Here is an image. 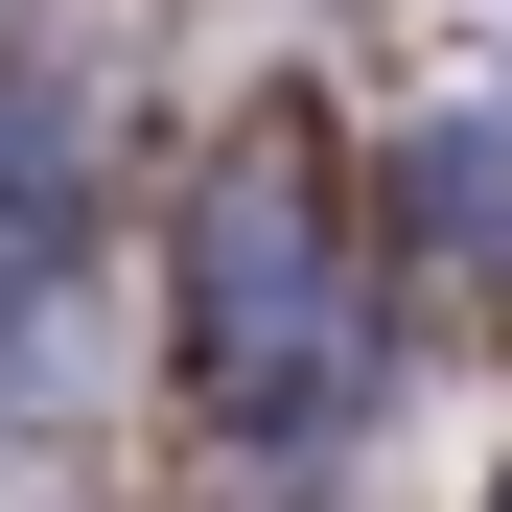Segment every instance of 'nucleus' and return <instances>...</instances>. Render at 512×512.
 <instances>
[{
  "label": "nucleus",
  "instance_id": "obj_4",
  "mask_svg": "<svg viewBox=\"0 0 512 512\" xmlns=\"http://www.w3.org/2000/svg\"><path fill=\"white\" fill-rule=\"evenodd\" d=\"M489 512H512V489H489Z\"/></svg>",
  "mask_w": 512,
  "mask_h": 512
},
{
  "label": "nucleus",
  "instance_id": "obj_1",
  "mask_svg": "<svg viewBox=\"0 0 512 512\" xmlns=\"http://www.w3.org/2000/svg\"><path fill=\"white\" fill-rule=\"evenodd\" d=\"M140 303H163V419L210 443V489L326 512L419 396V256L373 210V117H326L303 70L210 94L140 210Z\"/></svg>",
  "mask_w": 512,
  "mask_h": 512
},
{
  "label": "nucleus",
  "instance_id": "obj_2",
  "mask_svg": "<svg viewBox=\"0 0 512 512\" xmlns=\"http://www.w3.org/2000/svg\"><path fill=\"white\" fill-rule=\"evenodd\" d=\"M140 256V70L117 47H70V0L24 47H0V350L70 303V280H117Z\"/></svg>",
  "mask_w": 512,
  "mask_h": 512
},
{
  "label": "nucleus",
  "instance_id": "obj_3",
  "mask_svg": "<svg viewBox=\"0 0 512 512\" xmlns=\"http://www.w3.org/2000/svg\"><path fill=\"white\" fill-rule=\"evenodd\" d=\"M24 24H47V0H0V47H24Z\"/></svg>",
  "mask_w": 512,
  "mask_h": 512
}]
</instances>
